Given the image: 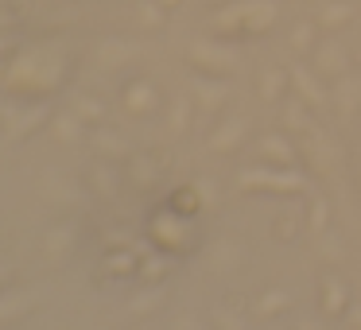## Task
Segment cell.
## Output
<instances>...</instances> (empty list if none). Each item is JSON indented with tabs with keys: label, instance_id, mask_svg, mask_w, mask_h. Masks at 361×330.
Here are the masks:
<instances>
[{
	"label": "cell",
	"instance_id": "83f0119b",
	"mask_svg": "<svg viewBox=\"0 0 361 330\" xmlns=\"http://www.w3.org/2000/svg\"><path fill=\"white\" fill-rule=\"evenodd\" d=\"M164 295H167L164 283H144V288L128 299V314H133V319H144V314H152L159 303H164Z\"/></svg>",
	"mask_w": 361,
	"mask_h": 330
},
{
	"label": "cell",
	"instance_id": "9c48e42d",
	"mask_svg": "<svg viewBox=\"0 0 361 330\" xmlns=\"http://www.w3.org/2000/svg\"><path fill=\"white\" fill-rule=\"evenodd\" d=\"M257 156H260V164H276V167H299V164H303L299 144L288 140V128L260 136V140H257Z\"/></svg>",
	"mask_w": 361,
	"mask_h": 330
},
{
	"label": "cell",
	"instance_id": "8992f818",
	"mask_svg": "<svg viewBox=\"0 0 361 330\" xmlns=\"http://www.w3.org/2000/svg\"><path fill=\"white\" fill-rule=\"evenodd\" d=\"M252 133V121L245 117V113H226V117H218V125H214L210 133V152H218V156H229V152H237L245 140H249Z\"/></svg>",
	"mask_w": 361,
	"mask_h": 330
},
{
	"label": "cell",
	"instance_id": "7402d4cb",
	"mask_svg": "<svg viewBox=\"0 0 361 330\" xmlns=\"http://www.w3.org/2000/svg\"><path fill=\"white\" fill-rule=\"evenodd\" d=\"M280 20V4L276 0H249V16H245V35H264L268 28Z\"/></svg>",
	"mask_w": 361,
	"mask_h": 330
},
{
	"label": "cell",
	"instance_id": "e575fe53",
	"mask_svg": "<svg viewBox=\"0 0 361 330\" xmlns=\"http://www.w3.org/2000/svg\"><path fill=\"white\" fill-rule=\"evenodd\" d=\"M307 229H311L314 237L330 229V202H326L322 195H311V210H307Z\"/></svg>",
	"mask_w": 361,
	"mask_h": 330
},
{
	"label": "cell",
	"instance_id": "5b68a950",
	"mask_svg": "<svg viewBox=\"0 0 361 330\" xmlns=\"http://www.w3.org/2000/svg\"><path fill=\"white\" fill-rule=\"evenodd\" d=\"M190 233H195L190 214H179L175 206H167V210H159L156 218H152V241L164 252H183L190 245Z\"/></svg>",
	"mask_w": 361,
	"mask_h": 330
},
{
	"label": "cell",
	"instance_id": "4fadbf2b",
	"mask_svg": "<svg viewBox=\"0 0 361 330\" xmlns=\"http://www.w3.org/2000/svg\"><path fill=\"white\" fill-rule=\"evenodd\" d=\"M136 55H140V47H136L133 39H125V35H105V39H97V47H94L97 71H125Z\"/></svg>",
	"mask_w": 361,
	"mask_h": 330
},
{
	"label": "cell",
	"instance_id": "ee69618b",
	"mask_svg": "<svg viewBox=\"0 0 361 330\" xmlns=\"http://www.w3.org/2000/svg\"><path fill=\"white\" fill-rule=\"evenodd\" d=\"M183 326L195 330V326H202V322H198V319H175V330H183Z\"/></svg>",
	"mask_w": 361,
	"mask_h": 330
},
{
	"label": "cell",
	"instance_id": "7dc6e473",
	"mask_svg": "<svg viewBox=\"0 0 361 330\" xmlns=\"http://www.w3.org/2000/svg\"><path fill=\"white\" fill-rule=\"evenodd\" d=\"M357 63H361V47H357Z\"/></svg>",
	"mask_w": 361,
	"mask_h": 330
},
{
	"label": "cell",
	"instance_id": "7a4b0ae2",
	"mask_svg": "<svg viewBox=\"0 0 361 330\" xmlns=\"http://www.w3.org/2000/svg\"><path fill=\"white\" fill-rule=\"evenodd\" d=\"M237 187L252 195H299L307 190V175L299 167H276V164H257L237 175Z\"/></svg>",
	"mask_w": 361,
	"mask_h": 330
},
{
	"label": "cell",
	"instance_id": "ab89813d",
	"mask_svg": "<svg viewBox=\"0 0 361 330\" xmlns=\"http://www.w3.org/2000/svg\"><path fill=\"white\" fill-rule=\"evenodd\" d=\"M214 326H221V330H249V319H245L241 311H233V307H218V311H214Z\"/></svg>",
	"mask_w": 361,
	"mask_h": 330
},
{
	"label": "cell",
	"instance_id": "f6af8a7d",
	"mask_svg": "<svg viewBox=\"0 0 361 330\" xmlns=\"http://www.w3.org/2000/svg\"><path fill=\"white\" fill-rule=\"evenodd\" d=\"M159 4H164V8H175V4H179V0H159Z\"/></svg>",
	"mask_w": 361,
	"mask_h": 330
},
{
	"label": "cell",
	"instance_id": "bcb514c9",
	"mask_svg": "<svg viewBox=\"0 0 361 330\" xmlns=\"http://www.w3.org/2000/svg\"><path fill=\"white\" fill-rule=\"evenodd\" d=\"M357 187H361V159H357Z\"/></svg>",
	"mask_w": 361,
	"mask_h": 330
},
{
	"label": "cell",
	"instance_id": "4316f807",
	"mask_svg": "<svg viewBox=\"0 0 361 330\" xmlns=\"http://www.w3.org/2000/svg\"><path fill=\"white\" fill-rule=\"evenodd\" d=\"M288 86H291V71H283V66H264V71H260V97H264L268 105L280 102Z\"/></svg>",
	"mask_w": 361,
	"mask_h": 330
},
{
	"label": "cell",
	"instance_id": "6da1fadb",
	"mask_svg": "<svg viewBox=\"0 0 361 330\" xmlns=\"http://www.w3.org/2000/svg\"><path fill=\"white\" fill-rule=\"evenodd\" d=\"M66 82V51L59 43H32L20 55L8 59L4 71V94L16 102H47L63 90Z\"/></svg>",
	"mask_w": 361,
	"mask_h": 330
},
{
	"label": "cell",
	"instance_id": "60d3db41",
	"mask_svg": "<svg viewBox=\"0 0 361 330\" xmlns=\"http://www.w3.org/2000/svg\"><path fill=\"white\" fill-rule=\"evenodd\" d=\"M233 264H237V245H218L214 257H210V268L214 272H226V268H233Z\"/></svg>",
	"mask_w": 361,
	"mask_h": 330
},
{
	"label": "cell",
	"instance_id": "ba28073f",
	"mask_svg": "<svg viewBox=\"0 0 361 330\" xmlns=\"http://www.w3.org/2000/svg\"><path fill=\"white\" fill-rule=\"evenodd\" d=\"M159 105H164L159 86L148 82V78H133V82H125V90H121V109H125L128 117H152Z\"/></svg>",
	"mask_w": 361,
	"mask_h": 330
},
{
	"label": "cell",
	"instance_id": "5bb4252c",
	"mask_svg": "<svg viewBox=\"0 0 361 330\" xmlns=\"http://www.w3.org/2000/svg\"><path fill=\"white\" fill-rule=\"evenodd\" d=\"M311 66L322 78H342L350 71V51L342 47V39H319L311 51Z\"/></svg>",
	"mask_w": 361,
	"mask_h": 330
},
{
	"label": "cell",
	"instance_id": "d590c367",
	"mask_svg": "<svg viewBox=\"0 0 361 330\" xmlns=\"http://www.w3.org/2000/svg\"><path fill=\"white\" fill-rule=\"evenodd\" d=\"M136 24L140 28H164L167 24V8L164 4H159V0H140V4H136Z\"/></svg>",
	"mask_w": 361,
	"mask_h": 330
},
{
	"label": "cell",
	"instance_id": "f1b7e54d",
	"mask_svg": "<svg viewBox=\"0 0 361 330\" xmlns=\"http://www.w3.org/2000/svg\"><path fill=\"white\" fill-rule=\"evenodd\" d=\"M288 307H291V291L288 288H264L260 299L252 303V314H257V319H272V314L288 311Z\"/></svg>",
	"mask_w": 361,
	"mask_h": 330
},
{
	"label": "cell",
	"instance_id": "277c9868",
	"mask_svg": "<svg viewBox=\"0 0 361 330\" xmlns=\"http://www.w3.org/2000/svg\"><path fill=\"white\" fill-rule=\"evenodd\" d=\"M299 156L311 167L314 175H334L338 164H342V144L326 133V128L311 125L307 133H299Z\"/></svg>",
	"mask_w": 361,
	"mask_h": 330
},
{
	"label": "cell",
	"instance_id": "b9f144b4",
	"mask_svg": "<svg viewBox=\"0 0 361 330\" xmlns=\"http://www.w3.org/2000/svg\"><path fill=\"white\" fill-rule=\"evenodd\" d=\"M342 326H350V330H361V303H350V307H345V314H342Z\"/></svg>",
	"mask_w": 361,
	"mask_h": 330
},
{
	"label": "cell",
	"instance_id": "d6a6232c",
	"mask_svg": "<svg viewBox=\"0 0 361 330\" xmlns=\"http://www.w3.org/2000/svg\"><path fill=\"white\" fill-rule=\"evenodd\" d=\"M291 51L295 55H311L314 51V43H319V24H311V20H299L295 28H291Z\"/></svg>",
	"mask_w": 361,
	"mask_h": 330
},
{
	"label": "cell",
	"instance_id": "cb8c5ba5",
	"mask_svg": "<svg viewBox=\"0 0 361 330\" xmlns=\"http://www.w3.org/2000/svg\"><path fill=\"white\" fill-rule=\"evenodd\" d=\"M125 171H128V179H133V187H156L159 183V164H156V156H148V152H136V156H128V164H125Z\"/></svg>",
	"mask_w": 361,
	"mask_h": 330
},
{
	"label": "cell",
	"instance_id": "ac0fdd59",
	"mask_svg": "<svg viewBox=\"0 0 361 330\" xmlns=\"http://www.w3.org/2000/svg\"><path fill=\"white\" fill-rule=\"evenodd\" d=\"M86 136H90L86 133V121H82L74 109H63V113H55V117H51V140H55V144L74 148V144H82Z\"/></svg>",
	"mask_w": 361,
	"mask_h": 330
},
{
	"label": "cell",
	"instance_id": "d4e9b609",
	"mask_svg": "<svg viewBox=\"0 0 361 330\" xmlns=\"http://www.w3.org/2000/svg\"><path fill=\"white\" fill-rule=\"evenodd\" d=\"M39 291H20V288H4V299H0V322H16L24 311H32Z\"/></svg>",
	"mask_w": 361,
	"mask_h": 330
},
{
	"label": "cell",
	"instance_id": "30bf717a",
	"mask_svg": "<svg viewBox=\"0 0 361 330\" xmlns=\"http://www.w3.org/2000/svg\"><path fill=\"white\" fill-rule=\"evenodd\" d=\"M291 71V90H295V97H303L311 109H322V105H330V90L322 86V74L314 71V66H307V63H291L288 66Z\"/></svg>",
	"mask_w": 361,
	"mask_h": 330
},
{
	"label": "cell",
	"instance_id": "836d02e7",
	"mask_svg": "<svg viewBox=\"0 0 361 330\" xmlns=\"http://www.w3.org/2000/svg\"><path fill=\"white\" fill-rule=\"evenodd\" d=\"M71 109L78 113L86 125H94V121H102L105 117V105H102V97H94V94H74L71 97Z\"/></svg>",
	"mask_w": 361,
	"mask_h": 330
},
{
	"label": "cell",
	"instance_id": "1f68e13d",
	"mask_svg": "<svg viewBox=\"0 0 361 330\" xmlns=\"http://www.w3.org/2000/svg\"><path fill=\"white\" fill-rule=\"evenodd\" d=\"M167 272H171V252H152V257H140V280L144 283H164Z\"/></svg>",
	"mask_w": 361,
	"mask_h": 330
},
{
	"label": "cell",
	"instance_id": "8fae6325",
	"mask_svg": "<svg viewBox=\"0 0 361 330\" xmlns=\"http://www.w3.org/2000/svg\"><path fill=\"white\" fill-rule=\"evenodd\" d=\"M245 16H249V0H226L218 12L206 16V32L221 35V39H237V35H245Z\"/></svg>",
	"mask_w": 361,
	"mask_h": 330
},
{
	"label": "cell",
	"instance_id": "2e32d148",
	"mask_svg": "<svg viewBox=\"0 0 361 330\" xmlns=\"http://www.w3.org/2000/svg\"><path fill=\"white\" fill-rule=\"evenodd\" d=\"M319 291H322V314H326V319H342L345 307L353 303V299H350V283H345L342 276H334V272H326L319 280Z\"/></svg>",
	"mask_w": 361,
	"mask_h": 330
},
{
	"label": "cell",
	"instance_id": "74e56055",
	"mask_svg": "<svg viewBox=\"0 0 361 330\" xmlns=\"http://www.w3.org/2000/svg\"><path fill=\"white\" fill-rule=\"evenodd\" d=\"M319 252H322V260L338 264V260L345 257V241L334 233V229H326V233H319Z\"/></svg>",
	"mask_w": 361,
	"mask_h": 330
},
{
	"label": "cell",
	"instance_id": "4dcf8cb0",
	"mask_svg": "<svg viewBox=\"0 0 361 330\" xmlns=\"http://www.w3.org/2000/svg\"><path fill=\"white\" fill-rule=\"evenodd\" d=\"M190 117H195V97H190V90L187 94H179L171 102V113H167V128H171V136H183L190 128Z\"/></svg>",
	"mask_w": 361,
	"mask_h": 330
},
{
	"label": "cell",
	"instance_id": "d6986e66",
	"mask_svg": "<svg viewBox=\"0 0 361 330\" xmlns=\"http://www.w3.org/2000/svg\"><path fill=\"white\" fill-rule=\"evenodd\" d=\"M90 187H94V195L97 198H117V190H121V167L113 164V159H105V156H97L94 159V167H90Z\"/></svg>",
	"mask_w": 361,
	"mask_h": 330
},
{
	"label": "cell",
	"instance_id": "7c38bea8",
	"mask_svg": "<svg viewBox=\"0 0 361 330\" xmlns=\"http://www.w3.org/2000/svg\"><path fill=\"white\" fill-rule=\"evenodd\" d=\"M51 117H55V113H51L47 102H27L24 109L8 105V140H24V136L39 133Z\"/></svg>",
	"mask_w": 361,
	"mask_h": 330
},
{
	"label": "cell",
	"instance_id": "603a6c76",
	"mask_svg": "<svg viewBox=\"0 0 361 330\" xmlns=\"http://www.w3.org/2000/svg\"><path fill=\"white\" fill-rule=\"evenodd\" d=\"M105 276H113V280H125V276H140V257H136L128 245H121V249H109L102 260Z\"/></svg>",
	"mask_w": 361,
	"mask_h": 330
},
{
	"label": "cell",
	"instance_id": "484cf974",
	"mask_svg": "<svg viewBox=\"0 0 361 330\" xmlns=\"http://www.w3.org/2000/svg\"><path fill=\"white\" fill-rule=\"evenodd\" d=\"M90 144H94V156H105V159H128V140L113 128H94L90 133Z\"/></svg>",
	"mask_w": 361,
	"mask_h": 330
},
{
	"label": "cell",
	"instance_id": "8d00e7d4",
	"mask_svg": "<svg viewBox=\"0 0 361 330\" xmlns=\"http://www.w3.org/2000/svg\"><path fill=\"white\" fill-rule=\"evenodd\" d=\"M171 206L179 214H195V210H202V190H198V183H187V187H179L175 190V198H171Z\"/></svg>",
	"mask_w": 361,
	"mask_h": 330
},
{
	"label": "cell",
	"instance_id": "7bdbcfd3",
	"mask_svg": "<svg viewBox=\"0 0 361 330\" xmlns=\"http://www.w3.org/2000/svg\"><path fill=\"white\" fill-rule=\"evenodd\" d=\"M198 190H202V202L210 206V202H214V183H210V179H198Z\"/></svg>",
	"mask_w": 361,
	"mask_h": 330
},
{
	"label": "cell",
	"instance_id": "3957f363",
	"mask_svg": "<svg viewBox=\"0 0 361 330\" xmlns=\"http://www.w3.org/2000/svg\"><path fill=\"white\" fill-rule=\"evenodd\" d=\"M187 59H190V66L202 71V74H233V71H241V55H237V47L229 39H221V35L195 39L187 47Z\"/></svg>",
	"mask_w": 361,
	"mask_h": 330
},
{
	"label": "cell",
	"instance_id": "44dd1931",
	"mask_svg": "<svg viewBox=\"0 0 361 330\" xmlns=\"http://www.w3.org/2000/svg\"><path fill=\"white\" fill-rule=\"evenodd\" d=\"M350 20H353V4H350V0H322L319 12H314V24H319L322 32H342Z\"/></svg>",
	"mask_w": 361,
	"mask_h": 330
},
{
	"label": "cell",
	"instance_id": "9a60e30c",
	"mask_svg": "<svg viewBox=\"0 0 361 330\" xmlns=\"http://www.w3.org/2000/svg\"><path fill=\"white\" fill-rule=\"evenodd\" d=\"M43 264L47 268H59V264H66L71 260V252H74V226L71 221H55V226L43 233Z\"/></svg>",
	"mask_w": 361,
	"mask_h": 330
},
{
	"label": "cell",
	"instance_id": "f35d334b",
	"mask_svg": "<svg viewBox=\"0 0 361 330\" xmlns=\"http://www.w3.org/2000/svg\"><path fill=\"white\" fill-rule=\"evenodd\" d=\"M299 221H307V218H299L295 210L280 214V218L272 221V237H276V241H291V237L299 233Z\"/></svg>",
	"mask_w": 361,
	"mask_h": 330
},
{
	"label": "cell",
	"instance_id": "e0dca14e",
	"mask_svg": "<svg viewBox=\"0 0 361 330\" xmlns=\"http://www.w3.org/2000/svg\"><path fill=\"white\" fill-rule=\"evenodd\" d=\"M330 105H334L342 117H353L361 109V74L345 71L342 78H334V90H330Z\"/></svg>",
	"mask_w": 361,
	"mask_h": 330
},
{
	"label": "cell",
	"instance_id": "ffe728a7",
	"mask_svg": "<svg viewBox=\"0 0 361 330\" xmlns=\"http://www.w3.org/2000/svg\"><path fill=\"white\" fill-rule=\"evenodd\" d=\"M43 198H47L51 206H78V198H82V190L74 187L66 175H59V171H47L43 175Z\"/></svg>",
	"mask_w": 361,
	"mask_h": 330
},
{
	"label": "cell",
	"instance_id": "f546056e",
	"mask_svg": "<svg viewBox=\"0 0 361 330\" xmlns=\"http://www.w3.org/2000/svg\"><path fill=\"white\" fill-rule=\"evenodd\" d=\"M314 121H311V105L303 102V97H295V102H288L283 105V113H280V128H288V133H307Z\"/></svg>",
	"mask_w": 361,
	"mask_h": 330
},
{
	"label": "cell",
	"instance_id": "52a82bcc",
	"mask_svg": "<svg viewBox=\"0 0 361 330\" xmlns=\"http://www.w3.org/2000/svg\"><path fill=\"white\" fill-rule=\"evenodd\" d=\"M187 90H190V97H195V105L198 109H206V113H221L226 109V102H229V82H226V74H190V82H187Z\"/></svg>",
	"mask_w": 361,
	"mask_h": 330
}]
</instances>
